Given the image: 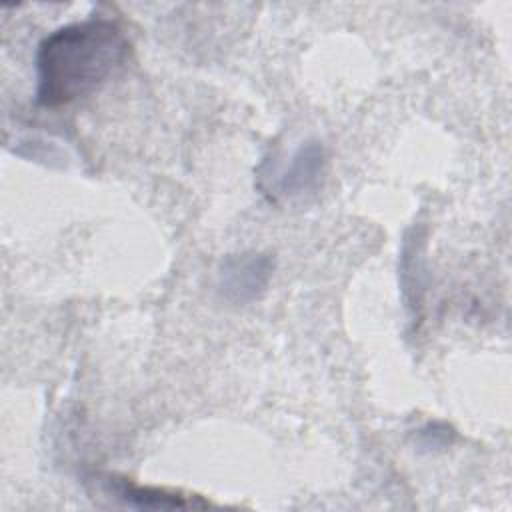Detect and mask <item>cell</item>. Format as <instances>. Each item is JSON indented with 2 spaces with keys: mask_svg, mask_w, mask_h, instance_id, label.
Returning <instances> with one entry per match:
<instances>
[{
  "mask_svg": "<svg viewBox=\"0 0 512 512\" xmlns=\"http://www.w3.org/2000/svg\"><path fill=\"white\" fill-rule=\"evenodd\" d=\"M130 52L126 30L112 18L56 28L36 50V104L58 108L90 96L124 68Z\"/></svg>",
  "mask_w": 512,
  "mask_h": 512,
  "instance_id": "cell-1",
  "label": "cell"
},
{
  "mask_svg": "<svg viewBox=\"0 0 512 512\" xmlns=\"http://www.w3.org/2000/svg\"><path fill=\"white\" fill-rule=\"evenodd\" d=\"M274 274V258L268 252L246 250L230 254L218 268V290L232 304L258 300Z\"/></svg>",
  "mask_w": 512,
  "mask_h": 512,
  "instance_id": "cell-2",
  "label": "cell"
},
{
  "mask_svg": "<svg viewBox=\"0 0 512 512\" xmlns=\"http://www.w3.org/2000/svg\"><path fill=\"white\" fill-rule=\"evenodd\" d=\"M96 482L102 490L124 506L138 508V510H186V508H206L208 502L200 496H188L176 490L158 488V486H144L136 484L128 478H120L116 474L96 476Z\"/></svg>",
  "mask_w": 512,
  "mask_h": 512,
  "instance_id": "cell-3",
  "label": "cell"
},
{
  "mask_svg": "<svg viewBox=\"0 0 512 512\" xmlns=\"http://www.w3.org/2000/svg\"><path fill=\"white\" fill-rule=\"evenodd\" d=\"M426 230L424 226H412L406 230L402 248H400V262H398V280L402 302L416 322L422 318L424 310V296H426Z\"/></svg>",
  "mask_w": 512,
  "mask_h": 512,
  "instance_id": "cell-4",
  "label": "cell"
},
{
  "mask_svg": "<svg viewBox=\"0 0 512 512\" xmlns=\"http://www.w3.org/2000/svg\"><path fill=\"white\" fill-rule=\"evenodd\" d=\"M326 168V150L318 140L302 144L280 170L276 184L270 188L272 198H300L312 192Z\"/></svg>",
  "mask_w": 512,
  "mask_h": 512,
  "instance_id": "cell-5",
  "label": "cell"
},
{
  "mask_svg": "<svg viewBox=\"0 0 512 512\" xmlns=\"http://www.w3.org/2000/svg\"><path fill=\"white\" fill-rule=\"evenodd\" d=\"M456 440V430L440 420L426 422L422 428L416 432V444L424 450H438V448H448Z\"/></svg>",
  "mask_w": 512,
  "mask_h": 512,
  "instance_id": "cell-6",
  "label": "cell"
}]
</instances>
